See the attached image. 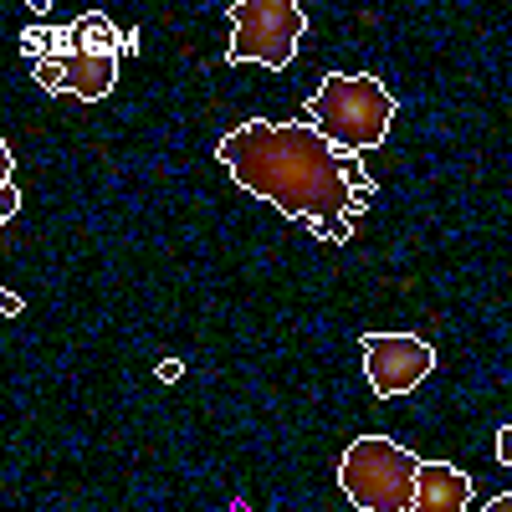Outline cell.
<instances>
[{
    "label": "cell",
    "instance_id": "5",
    "mask_svg": "<svg viewBox=\"0 0 512 512\" xmlns=\"http://www.w3.org/2000/svg\"><path fill=\"white\" fill-rule=\"evenodd\" d=\"M226 21H231L226 62H262L272 72L292 67L308 31V11L297 0H236Z\"/></svg>",
    "mask_w": 512,
    "mask_h": 512
},
{
    "label": "cell",
    "instance_id": "8",
    "mask_svg": "<svg viewBox=\"0 0 512 512\" xmlns=\"http://www.w3.org/2000/svg\"><path fill=\"white\" fill-rule=\"evenodd\" d=\"M497 461H502L507 472H512V420H507L502 431H497Z\"/></svg>",
    "mask_w": 512,
    "mask_h": 512
},
{
    "label": "cell",
    "instance_id": "1",
    "mask_svg": "<svg viewBox=\"0 0 512 512\" xmlns=\"http://www.w3.org/2000/svg\"><path fill=\"white\" fill-rule=\"evenodd\" d=\"M216 159L246 195L267 200L277 216L308 226L328 246H349L369 216L374 175L359 154L328 144L308 118H246L216 144Z\"/></svg>",
    "mask_w": 512,
    "mask_h": 512
},
{
    "label": "cell",
    "instance_id": "10",
    "mask_svg": "<svg viewBox=\"0 0 512 512\" xmlns=\"http://www.w3.org/2000/svg\"><path fill=\"white\" fill-rule=\"evenodd\" d=\"M482 512H512V492H502V497H492Z\"/></svg>",
    "mask_w": 512,
    "mask_h": 512
},
{
    "label": "cell",
    "instance_id": "9",
    "mask_svg": "<svg viewBox=\"0 0 512 512\" xmlns=\"http://www.w3.org/2000/svg\"><path fill=\"white\" fill-rule=\"evenodd\" d=\"M0 195H6V200H0V221H11L16 210H21V200H16V185H6V190H0Z\"/></svg>",
    "mask_w": 512,
    "mask_h": 512
},
{
    "label": "cell",
    "instance_id": "7",
    "mask_svg": "<svg viewBox=\"0 0 512 512\" xmlns=\"http://www.w3.org/2000/svg\"><path fill=\"white\" fill-rule=\"evenodd\" d=\"M472 507V477L451 461H425L415 477L410 512H466Z\"/></svg>",
    "mask_w": 512,
    "mask_h": 512
},
{
    "label": "cell",
    "instance_id": "2",
    "mask_svg": "<svg viewBox=\"0 0 512 512\" xmlns=\"http://www.w3.org/2000/svg\"><path fill=\"white\" fill-rule=\"evenodd\" d=\"M21 47L31 52V72L52 98L103 103L118 88L123 57L139 52V31H118L103 11H88L67 26L21 31Z\"/></svg>",
    "mask_w": 512,
    "mask_h": 512
},
{
    "label": "cell",
    "instance_id": "6",
    "mask_svg": "<svg viewBox=\"0 0 512 512\" xmlns=\"http://www.w3.org/2000/svg\"><path fill=\"white\" fill-rule=\"evenodd\" d=\"M359 349H364V379L379 400L420 390L436 369V349L420 333H364Z\"/></svg>",
    "mask_w": 512,
    "mask_h": 512
},
{
    "label": "cell",
    "instance_id": "4",
    "mask_svg": "<svg viewBox=\"0 0 512 512\" xmlns=\"http://www.w3.org/2000/svg\"><path fill=\"white\" fill-rule=\"evenodd\" d=\"M420 456L390 436H354L338 456V487L359 512H410Z\"/></svg>",
    "mask_w": 512,
    "mask_h": 512
},
{
    "label": "cell",
    "instance_id": "3",
    "mask_svg": "<svg viewBox=\"0 0 512 512\" xmlns=\"http://www.w3.org/2000/svg\"><path fill=\"white\" fill-rule=\"evenodd\" d=\"M395 93L374 72H328L308 103V123L349 154H369L390 139L395 123Z\"/></svg>",
    "mask_w": 512,
    "mask_h": 512
}]
</instances>
